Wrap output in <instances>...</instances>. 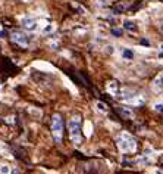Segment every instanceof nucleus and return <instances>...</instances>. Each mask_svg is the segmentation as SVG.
I'll use <instances>...</instances> for the list:
<instances>
[{
	"label": "nucleus",
	"mask_w": 163,
	"mask_h": 174,
	"mask_svg": "<svg viewBox=\"0 0 163 174\" xmlns=\"http://www.w3.org/2000/svg\"><path fill=\"white\" fill-rule=\"evenodd\" d=\"M11 171L9 165H0V174H11Z\"/></svg>",
	"instance_id": "nucleus-11"
},
{
	"label": "nucleus",
	"mask_w": 163,
	"mask_h": 174,
	"mask_svg": "<svg viewBox=\"0 0 163 174\" xmlns=\"http://www.w3.org/2000/svg\"><path fill=\"white\" fill-rule=\"evenodd\" d=\"M24 2H31V0H24Z\"/></svg>",
	"instance_id": "nucleus-19"
},
{
	"label": "nucleus",
	"mask_w": 163,
	"mask_h": 174,
	"mask_svg": "<svg viewBox=\"0 0 163 174\" xmlns=\"http://www.w3.org/2000/svg\"><path fill=\"white\" fill-rule=\"evenodd\" d=\"M156 174H163V173L160 171V170H156Z\"/></svg>",
	"instance_id": "nucleus-18"
},
{
	"label": "nucleus",
	"mask_w": 163,
	"mask_h": 174,
	"mask_svg": "<svg viewBox=\"0 0 163 174\" xmlns=\"http://www.w3.org/2000/svg\"><path fill=\"white\" fill-rule=\"evenodd\" d=\"M11 38H12L13 43H16V44H19V46H22V47H28L30 46V43H31L30 35H27L25 33H21V31H15V33H12Z\"/></svg>",
	"instance_id": "nucleus-4"
},
{
	"label": "nucleus",
	"mask_w": 163,
	"mask_h": 174,
	"mask_svg": "<svg viewBox=\"0 0 163 174\" xmlns=\"http://www.w3.org/2000/svg\"><path fill=\"white\" fill-rule=\"evenodd\" d=\"M21 24L27 31H35L37 27H38V25H37V21H35L34 18H24Z\"/></svg>",
	"instance_id": "nucleus-5"
},
{
	"label": "nucleus",
	"mask_w": 163,
	"mask_h": 174,
	"mask_svg": "<svg viewBox=\"0 0 163 174\" xmlns=\"http://www.w3.org/2000/svg\"><path fill=\"white\" fill-rule=\"evenodd\" d=\"M134 56H135V55H134V52H132L131 49H123V50H122V58H123V59H126V61H132Z\"/></svg>",
	"instance_id": "nucleus-9"
},
{
	"label": "nucleus",
	"mask_w": 163,
	"mask_h": 174,
	"mask_svg": "<svg viewBox=\"0 0 163 174\" xmlns=\"http://www.w3.org/2000/svg\"><path fill=\"white\" fill-rule=\"evenodd\" d=\"M118 112H119L123 118H132V117H134V112L131 111L128 106H119V108H118Z\"/></svg>",
	"instance_id": "nucleus-7"
},
{
	"label": "nucleus",
	"mask_w": 163,
	"mask_h": 174,
	"mask_svg": "<svg viewBox=\"0 0 163 174\" xmlns=\"http://www.w3.org/2000/svg\"><path fill=\"white\" fill-rule=\"evenodd\" d=\"M153 108H154V111H157V112L163 114V103H156Z\"/></svg>",
	"instance_id": "nucleus-14"
},
{
	"label": "nucleus",
	"mask_w": 163,
	"mask_h": 174,
	"mask_svg": "<svg viewBox=\"0 0 163 174\" xmlns=\"http://www.w3.org/2000/svg\"><path fill=\"white\" fill-rule=\"evenodd\" d=\"M123 28L128 30V31H131V33H135V31L138 30V27L135 25V22L131 21V19H125V21H123Z\"/></svg>",
	"instance_id": "nucleus-8"
},
{
	"label": "nucleus",
	"mask_w": 163,
	"mask_h": 174,
	"mask_svg": "<svg viewBox=\"0 0 163 174\" xmlns=\"http://www.w3.org/2000/svg\"><path fill=\"white\" fill-rule=\"evenodd\" d=\"M96 106H97V109L100 111V112H107V111H109L107 105L103 103V102H97V103H96Z\"/></svg>",
	"instance_id": "nucleus-10"
},
{
	"label": "nucleus",
	"mask_w": 163,
	"mask_h": 174,
	"mask_svg": "<svg viewBox=\"0 0 163 174\" xmlns=\"http://www.w3.org/2000/svg\"><path fill=\"white\" fill-rule=\"evenodd\" d=\"M118 145H119V148L123 152H135V149H137V142H135V139L131 136L129 133H126V131H123V133L119 134Z\"/></svg>",
	"instance_id": "nucleus-2"
},
{
	"label": "nucleus",
	"mask_w": 163,
	"mask_h": 174,
	"mask_svg": "<svg viewBox=\"0 0 163 174\" xmlns=\"http://www.w3.org/2000/svg\"><path fill=\"white\" fill-rule=\"evenodd\" d=\"M69 128V137L75 145H81L82 142V134H81V117H72L68 123Z\"/></svg>",
	"instance_id": "nucleus-1"
},
{
	"label": "nucleus",
	"mask_w": 163,
	"mask_h": 174,
	"mask_svg": "<svg viewBox=\"0 0 163 174\" xmlns=\"http://www.w3.org/2000/svg\"><path fill=\"white\" fill-rule=\"evenodd\" d=\"M0 52H2V46H0Z\"/></svg>",
	"instance_id": "nucleus-20"
},
{
	"label": "nucleus",
	"mask_w": 163,
	"mask_h": 174,
	"mask_svg": "<svg viewBox=\"0 0 163 174\" xmlns=\"http://www.w3.org/2000/svg\"><path fill=\"white\" fill-rule=\"evenodd\" d=\"M53 30H54V27L52 25V24H49V25H46V27L43 28V33L44 34H47V33H52Z\"/></svg>",
	"instance_id": "nucleus-13"
},
{
	"label": "nucleus",
	"mask_w": 163,
	"mask_h": 174,
	"mask_svg": "<svg viewBox=\"0 0 163 174\" xmlns=\"http://www.w3.org/2000/svg\"><path fill=\"white\" fill-rule=\"evenodd\" d=\"M112 34L115 35V37H122L123 31H122L120 28H112Z\"/></svg>",
	"instance_id": "nucleus-12"
},
{
	"label": "nucleus",
	"mask_w": 163,
	"mask_h": 174,
	"mask_svg": "<svg viewBox=\"0 0 163 174\" xmlns=\"http://www.w3.org/2000/svg\"><path fill=\"white\" fill-rule=\"evenodd\" d=\"M11 174H19V171H16V170H12Z\"/></svg>",
	"instance_id": "nucleus-17"
},
{
	"label": "nucleus",
	"mask_w": 163,
	"mask_h": 174,
	"mask_svg": "<svg viewBox=\"0 0 163 174\" xmlns=\"http://www.w3.org/2000/svg\"><path fill=\"white\" fill-rule=\"evenodd\" d=\"M128 105H144L145 103V99L142 97V96H140V94H134V96H131V97H128L126 100H125Z\"/></svg>",
	"instance_id": "nucleus-6"
},
{
	"label": "nucleus",
	"mask_w": 163,
	"mask_h": 174,
	"mask_svg": "<svg viewBox=\"0 0 163 174\" xmlns=\"http://www.w3.org/2000/svg\"><path fill=\"white\" fill-rule=\"evenodd\" d=\"M0 37H2V38L8 37V31H5V30H3V31H0Z\"/></svg>",
	"instance_id": "nucleus-15"
},
{
	"label": "nucleus",
	"mask_w": 163,
	"mask_h": 174,
	"mask_svg": "<svg viewBox=\"0 0 163 174\" xmlns=\"http://www.w3.org/2000/svg\"><path fill=\"white\" fill-rule=\"evenodd\" d=\"M52 134H53L54 142L60 143L62 142V136H63V121H62V117L59 114L53 115L52 118Z\"/></svg>",
	"instance_id": "nucleus-3"
},
{
	"label": "nucleus",
	"mask_w": 163,
	"mask_h": 174,
	"mask_svg": "<svg viewBox=\"0 0 163 174\" xmlns=\"http://www.w3.org/2000/svg\"><path fill=\"white\" fill-rule=\"evenodd\" d=\"M157 78H159V80H160V83H162V84H163V72H162V74H160V75H159V77H157Z\"/></svg>",
	"instance_id": "nucleus-16"
}]
</instances>
